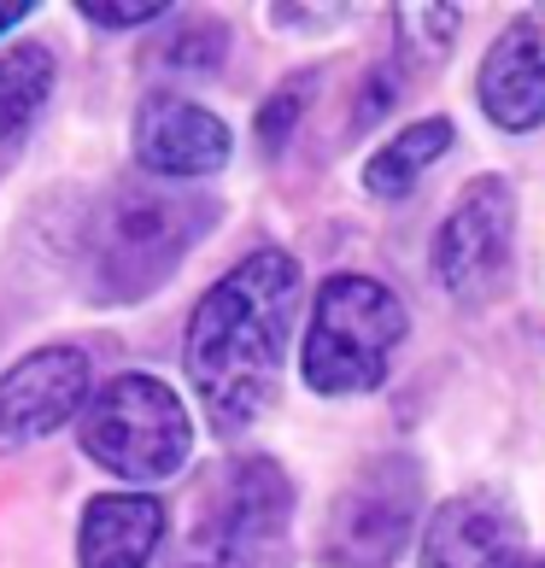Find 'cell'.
I'll return each mask as SVG.
<instances>
[{"instance_id": "obj_20", "label": "cell", "mask_w": 545, "mask_h": 568, "mask_svg": "<svg viewBox=\"0 0 545 568\" xmlns=\"http://www.w3.org/2000/svg\"><path fill=\"white\" fill-rule=\"evenodd\" d=\"M516 568H545V557H534V562H516Z\"/></svg>"}, {"instance_id": "obj_4", "label": "cell", "mask_w": 545, "mask_h": 568, "mask_svg": "<svg viewBox=\"0 0 545 568\" xmlns=\"http://www.w3.org/2000/svg\"><path fill=\"white\" fill-rule=\"evenodd\" d=\"M188 446H194L188 405L159 375H118L112 387L94 393L89 416H82V452L100 469L141 480V487L171 480L188 463Z\"/></svg>"}, {"instance_id": "obj_9", "label": "cell", "mask_w": 545, "mask_h": 568, "mask_svg": "<svg viewBox=\"0 0 545 568\" xmlns=\"http://www.w3.org/2000/svg\"><path fill=\"white\" fill-rule=\"evenodd\" d=\"M135 159L141 171L164 182L212 176L229 159V123L182 94H153L141 100V118H135Z\"/></svg>"}, {"instance_id": "obj_13", "label": "cell", "mask_w": 545, "mask_h": 568, "mask_svg": "<svg viewBox=\"0 0 545 568\" xmlns=\"http://www.w3.org/2000/svg\"><path fill=\"white\" fill-rule=\"evenodd\" d=\"M48 94H53V53L48 48L18 41V48L0 53V171H7L18 159V146L30 141Z\"/></svg>"}, {"instance_id": "obj_18", "label": "cell", "mask_w": 545, "mask_h": 568, "mask_svg": "<svg viewBox=\"0 0 545 568\" xmlns=\"http://www.w3.org/2000/svg\"><path fill=\"white\" fill-rule=\"evenodd\" d=\"M164 12H171L164 0H147V7H107V0H89V7H82L89 24H107V30H130V24H147V18H164Z\"/></svg>"}, {"instance_id": "obj_12", "label": "cell", "mask_w": 545, "mask_h": 568, "mask_svg": "<svg viewBox=\"0 0 545 568\" xmlns=\"http://www.w3.org/2000/svg\"><path fill=\"white\" fill-rule=\"evenodd\" d=\"M164 545V504L153 493H107L82 510V568H147Z\"/></svg>"}, {"instance_id": "obj_15", "label": "cell", "mask_w": 545, "mask_h": 568, "mask_svg": "<svg viewBox=\"0 0 545 568\" xmlns=\"http://www.w3.org/2000/svg\"><path fill=\"white\" fill-rule=\"evenodd\" d=\"M457 7H423V12H400V53L411 65H440L446 41L457 36Z\"/></svg>"}, {"instance_id": "obj_7", "label": "cell", "mask_w": 545, "mask_h": 568, "mask_svg": "<svg viewBox=\"0 0 545 568\" xmlns=\"http://www.w3.org/2000/svg\"><path fill=\"white\" fill-rule=\"evenodd\" d=\"M516 200L505 176H475L434 235V276L457 300H487L511 270Z\"/></svg>"}, {"instance_id": "obj_2", "label": "cell", "mask_w": 545, "mask_h": 568, "mask_svg": "<svg viewBox=\"0 0 545 568\" xmlns=\"http://www.w3.org/2000/svg\"><path fill=\"white\" fill-rule=\"evenodd\" d=\"M218 205L194 194H171V187L147 182H118L107 200L89 212V235H82V276L100 305H135L147 300L182 252L212 229Z\"/></svg>"}, {"instance_id": "obj_10", "label": "cell", "mask_w": 545, "mask_h": 568, "mask_svg": "<svg viewBox=\"0 0 545 568\" xmlns=\"http://www.w3.org/2000/svg\"><path fill=\"white\" fill-rule=\"evenodd\" d=\"M522 521L498 493L446 498L423 528V568H516Z\"/></svg>"}, {"instance_id": "obj_1", "label": "cell", "mask_w": 545, "mask_h": 568, "mask_svg": "<svg viewBox=\"0 0 545 568\" xmlns=\"http://www.w3.org/2000/svg\"><path fill=\"white\" fill-rule=\"evenodd\" d=\"M300 311L293 252L264 246L205 293L188 317V382L218 434L259 423L282 387V346Z\"/></svg>"}, {"instance_id": "obj_17", "label": "cell", "mask_w": 545, "mask_h": 568, "mask_svg": "<svg viewBox=\"0 0 545 568\" xmlns=\"http://www.w3.org/2000/svg\"><path fill=\"white\" fill-rule=\"evenodd\" d=\"M223 48H229V30L218 24V18H194V24L164 48V59H182L188 71H212L223 59Z\"/></svg>"}, {"instance_id": "obj_3", "label": "cell", "mask_w": 545, "mask_h": 568, "mask_svg": "<svg viewBox=\"0 0 545 568\" xmlns=\"http://www.w3.org/2000/svg\"><path fill=\"white\" fill-rule=\"evenodd\" d=\"M405 341V305L375 276H329L305 328V382L317 393H370Z\"/></svg>"}, {"instance_id": "obj_5", "label": "cell", "mask_w": 545, "mask_h": 568, "mask_svg": "<svg viewBox=\"0 0 545 568\" xmlns=\"http://www.w3.org/2000/svg\"><path fill=\"white\" fill-rule=\"evenodd\" d=\"M293 516V487L270 457H241L218 475L200 521L171 568H276Z\"/></svg>"}, {"instance_id": "obj_14", "label": "cell", "mask_w": 545, "mask_h": 568, "mask_svg": "<svg viewBox=\"0 0 545 568\" xmlns=\"http://www.w3.org/2000/svg\"><path fill=\"white\" fill-rule=\"evenodd\" d=\"M446 146H452V123L446 118L411 123V130H400L382 153L364 164V187H370V194H382V200H405L416 187V176H423Z\"/></svg>"}, {"instance_id": "obj_8", "label": "cell", "mask_w": 545, "mask_h": 568, "mask_svg": "<svg viewBox=\"0 0 545 568\" xmlns=\"http://www.w3.org/2000/svg\"><path fill=\"white\" fill-rule=\"evenodd\" d=\"M82 398H89V357L77 346H41L18 357L0 375V446H30L65 428Z\"/></svg>"}, {"instance_id": "obj_6", "label": "cell", "mask_w": 545, "mask_h": 568, "mask_svg": "<svg viewBox=\"0 0 545 568\" xmlns=\"http://www.w3.org/2000/svg\"><path fill=\"white\" fill-rule=\"evenodd\" d=\"M416 504H423V469L411 457H375L334 504L323 557L334 568L393 562V551L416 534Z\"/></svg>"}, {"instance_id": "obj_11", "label": "cell", "mask_w": 545, "mask_h": 568, "mask_svg": "<svg viewBox=\"0 0 545 568\" xmlns=\"http://www.w3.org/2000/svg\"><path fill=\"white\" fill-rule=\"evenodd\" d=\"M475 94L498 130H539L545 123V12H528L511 30H498V41L481 59Z\"/></svg>"}, {"instance_id": "obj_16", "label": "cell", "mask_w": 545, "mask_h": 568, "mask_svg": "<svg viewBox=\"0 0 545 568\" xmlns=\"http://www.w3.org/2000/svg\"><path fill=\"white\" fill-rule=\"evenodd\" d=\"M311 89H317V77H293L264 100V112H259V146L264 153H282L287 135L300 130V112L311 106Z\"/></svg>"}, {"instance_id": "obj_19", "label": "cell", "mask_w": 545, "mask_h": 568, "mask_svg": "<svg viewBox=\"0 0 545 568\" xmlns=\"http://www.w3.org/2000/svg\"><path fill=\"white\" fill-rule=\"evenodd\" d=\"M18 18H30V7H18V0H7V7H0V30H12Z\"/></svg>"}]
</instances>
